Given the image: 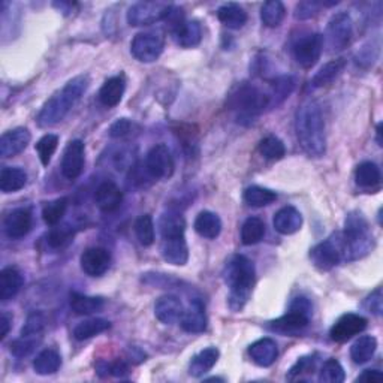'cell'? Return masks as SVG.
I'll list each match as a JSON object with an SVG mask.
<instances>
[{"instance_id":"1","label":"cell","mask_w":383,"mask_h":383,"mask_svg":"<svg viewBox=\"0 0 383 383\" xmlns=\"http://www.w3.org/2000/svg\"><path fill=\"white\" fill-rule=\"evenodd\" d=\"M295 129L302 150L309 156L321 158L326 150L325 122L321 106L314 101L305 102L297 113Z\"/></svg>"},{"instance_id":"2","label":"cell","mask_w":383,"mask_h":383,"mask_svg":"<svg viewBox=\"0 0 383 383\" xmlns=\"http://www.w3.org/2000/svg\"><path fill=\"white\" fill-rule=\"evenodd\" d=\"M255 265L243 255H234L226 262L223 270L225 283L231 289L229 293V307L234 312L242 310L255 286Z\"/></svg>"},{"instance_id":"3","label":"cell","mask_w":383,"mask_h":383,"mask_svg":"<svg viewBox=\"0 0 383 383\" xmlns=\"http://www.w3.org/2000/svg\"><path fill=\"white\" fill-rule=\"evenodd\" d=\"M89 84L90 81L87 75L75 76V78L68 81V84L59 93L50 97L46 105L42 106L38 116V125L41 127H51L60 123L68 116L74 105L81 99Z\"/></svg>"},{"instance_id":"4","label":"cell","mask_w":383,"mask_h":383,"mask_svg":"<svg viewBox=\"0 0 383 383\" xmlns=\"http://www.w3.org/2000/svg\"><path fill=\"white\" fill-rule=\"evenodd\" d=\"M343 256L347 260L364 258L373 249L375 239L367 218L359 211H350L346 216L344 231L340 235Z\"/></svg>"},{"instance_id":"5","label":"cell","mask_w":383,"mask_h":383,"mask_svg":"<svg viewBox=\"0 0 383 383\" xmlns=\"http://www.w3.org/2000/svg\"><path fill=\"white\" fill-rule=\"evenodd\" d=\"M228 105L238 113V120L243 122H253V120L264 113L265 108L271 106L270 93L262 92L258 85L250 83L238 84L228 97Z\"/></svg>"},{"instance_id":"6","label":"cell","mask_w":383,"mask_h":383,"mask_svg":"<svg viewBox=\"0 0 383 383\" xmlns=\"http://www.w3.org/2000/svg\"><path fill=\"white\" fill-rule=\"evenodd\" d=\"M172 5L167 2H138L127 11V23L134 27H142L167 20L172 11Z\"/></svg>"},{"instance_id":"7","label":"cell","mask_w":383,"mask_h":383,"mask_svg":"<svg viewBox=\"0 0 383 383\" xmlns=\"http://www.w3.org/2000/svg\"><path fill=\"white\" fill-rule=\"evenodd\" d=\"M323 48V36L319 34H304L292 43L293 59L300 67L310 69L319 60Z\"/></svg>"},{"instance_id":"8","label":"cell","mask_w":383,"mask_h":383,"mask_svg":"<svg viewBox=\"0 0 383 383\" xmlns=\"http://www.w3.org/2000/svg\"><path fill=\"white\" fill-rule=\"evenodd\" d=\"M165 39L156 32H142L138 34L130 43V53L141 63L156 62L163 51Z\"/></svg>"},{"instance_id":"9","label":"cell","mask_w":383,"mask_h":383,"mask_svg":"<svg viewBox=\"0 0 383 383\" xmlns=\"http://www.w3.org/2000/svg\"><path fill=\"white\" fill-rule=\"evenodd\" d=\"M354 36V23L347 13H338L331 17L326 27V43L330 51L344 50Z\"/></svg>"},{"instance_id":"10","label":"cell","mask_w":383,"mask_h":383,"mask_svg":"<svg viewBox=\"0 0 383 383\" xmlns=\"http://www.w3.org/2000/svg\"><path fill=\"white\" fill-rule=\"evenodd\" d=\"M310 258L314 267L322 271H330L335 265L340 264V260L343 258L340 235L328 238L325 242L314 246L310 251Z\"/></svg>"},{"instance_id":"11","label":"cell","mask_w":383,"mask_h":383,"mask_svg":"<svg viewBox=\"0 0 383 383\" xmlns=\"http://www.w3.org/2000/svg\"><path fill=\"white\" fill-rule=\"evenodd\" d=\"M174 158L165 144L153 147L146 158V169L156 180H168L174 174Z\"/></svg>"},{"instance_id":"12","label":"cell","mask_w":383,"mask_h":383,"mask_svg":"<svg viewBox=\"0 0 383 383\" xmlns=\"http://www.w3.org/2000/svg\"><path fill=\"white\" fill-rule=\"evenodd\" d=\"M367 328V319L355 313H346L338 319L330 331L331 340L335 343H346L350 338L361 334Z\"/></svg>"},{"instance_id":"13","label":"cell","mask_w":383,"mask_h":383,"mask_svg":"<svg viewBox=\"0 0 383 383\" xmlns=\"http://www.w3.org/2000/svg\"><path fill=\"white\" fill-rule=\"evenodd\" d=\"M81 270L90 277H99L111 265V253L104 247H89L83 251L80 258Z\"/></svg>"},{"instance_id":"14","label":"cell","mask_w":383,"mask_h":383,"mask_svg":"<svg viewBox=\"0 0 383 383\" xmlns=\"http://www.w3.org/2000/svg\"><path fill=\"white\" fill-rule=\"evenodd\" d=\"M84 142L80 139L71 141L62 159V174L68 180L78 179L84 168Z\"/></svg>"},{"instance_id":"15","label":"cell","mask_w":383,"mask_h":383,"mask_svg":"<svg viewBox=\"0 0 383 383\" xmlns=\"http://www.w3.org/2000/svg\"><path fill=\"white\" fill-rule=\"evenodd\" d=\"M30 139L32 135L26 127H17L9 130V132H5L0 138V155L5 159L20 155L21 151L27 148Z\"/></svg>"},{"instance_id":"16","label":"cell","mask_w":383,"mask_h":383,"mask_svg":"<svg viewBox=\"0 0 383 383\" xmlns=\"http://www.w3.org/2000/svg\"><path fill=\"white\" fill-rule=\"evenodd\" d=\"M160 255L168 264L183 267L189 260V249L184 237L163 238L160 244Z\"/></svg>"},{"instance_id":"17","label":"cell","mask_w":383,"mask_h":383,"mask_svg":"<svg viewBox=\"0 0 383 383\" xmlns=\"http://www.w3.org/2000/svg\"><path fill=\"white\" fill-rule=\"evenodd\" d=\"M32 225H34V218H32V213L27 209L13 210L5 217L4 222L6 235L13 239L26 237L30 232Z\"/></svg>"},{"instance_id":"18","label":"cell","mask_w":383,"mask_h":383,"mask_svg":"<svg viewBox=\"0 0 383 383\" xmlns=\"http://www.w3.org/2000/svg\"><path fill=\"white\" fill-rule=\"evenodd\" d=\"M310 316L309 313H304L300 310L291 309L289 313L284 316L279 317V319L270 322L268 328L274 333H281V334H293L297 331L304 330L305 326L310 322Z\"/></svg>"},{"instance_id":"19","label":"cell","mask_w":383,"mask_h":383,"mask_svg":"<svg viewBox=\"0 0 383 383\" xmlns=\"http://www.w3.org/2000/svg\"><path fill=\"white\" fill-rule=\"evenodd\" d=\"M183 313V302L175 295H163L155 304V314L165 325H172L181 321Z\"/></svg>"},{"instance_id":"20","label":"cell","mask_w":383,"mask_h":383,"mask_svg":"<svg viewBox=\"0 0 383 383\" xmlns=\"http://www.w3.org/2000/svg\"><path fill=\"white\" fill-rule=\"evenodd\" d=\"M96 205L104 213H113L120 209L123 202V192L113 181L102 183L95 195Z\"/></svg>"},{"instance_id":"21","label":"cell","mask_w":383,"mask_h":383,"mask_svg":"<svg viewBox=\"0 0 383 383\" xmlns=\"http://www.w3.org/2000/svg\"><path fill=\"white\" fill-rule=\"evenodd\" d=\"M172 38L177 42V46L183 48H193L200 46L202 41V29L198 21H181L179 26H175L172 30Z\"/></svg>"},{"instance_id":"22","label":"cell","mask_w":383,"mask_h":383,"mask_svg":"<svg viewBox=\"0 0 383 383\" xmlns=\"http://www.w3.org/2000/svg\"><path fill=\"white\" fill-rule=\"evenodd\" d=\"M251 361L259 367H270L276 363L279 356L277 343L272 338H260L249 347Z\"/></svg>"},{"instance_id":"23","label":"cell","mask_w":383,"mask_h":383,"mask_svg":"<svg viewBox=\"0 0 383 383\" xmlns=\"http://www.w3.org/2000/svg\"><path fill=\"white\" fill-rule=\"evenodd\" d=\"M274 229L281 235H292L298 232L302 226V216L301 213L295 209V207H283L280 209L272 221Z\"/></svg>"},{"instance_id":"24","label":"cell","mask_w":383,"mask_h":383,"mask_svg":"<svg viewBox=\"0 0 383 383\" xmlns=\"http://www.w3.org/2000/svg\"><path fill=\"white\" fill-rule=\"evenodd\" d=\"M181 328L186 333H202L207 328V314L205 307L200 300H193L181 316Z\"/></svg>"},{"instance_id":"25","label":"cell","mask_w":383,"mask_h":383,"mask_svg":"<svg viewBox=\"0 0 383 383\" xmlns=\"http://www.w3.org/2000/svg\"><path fill=\"white\" fill-rule=\"evenodd\" d=\"M23 274L15 267H6L0 272V300L4 302L14 298L23 288Z\"/></svg>"},{"instance_id":"26","label":"cell","mask_w":383,"mask_h":383,"mask_svg":"<svg viewBox=\"0 0 383 383\" xmlns=\"http://www.w3.org/2000/svg\"><path fill=\"white\" fill-rule=\"evenodd\" d=\"M126 90V81L123 76H113L104 83L99 92V101L102 105L113 108L118 105L123 99V95Z\"/></svg>"},{"instance_id":"27","label":"cell","mask_w":383,"mask_h":383,"mask_svg":"<svg viewBox=\"0 0 383 383\" xmlns=\"http://www.w3.org/2000/svg\"><path fill=\"white\" fill-rule=\"evenodd\" d=\"M218 356H221V352H218V349L216 347H207L201 350V352L196 354L190 361L189 375L193 377H201L207 375L216 365Z\"/></svg>"},{"instance_id":"28","label":"cell","mask_w":383,"mask_h":383,"mask_svg":"<svg viewBox=\"0 0 383 383\" xmlns=\"http://www.w3.org/2000/svg\"><path fill=\"white\" fill-rule=\"evenodd\" d=\"M195 231L204 238H217L222 232L221 217L213 211H201L195 221Z\"/></svg>"},{"instance_id":"29","label":"cell","mask_w":383,"mask_h":383,"mask_svg":"<svg viewBox=\"0 0 383 383\" xmlns=\"http://www.w3.org/2000/svg\"><path fill=\"white\" fill-rule=\"evenodd\" d=\"M217 18L228 29H242L247 23V13L238 4H226L217 9Z\"/></svg>"},{"instance_id":"30","label":"cell","mask_w":383,"mask_h":383,"mask_svg":"<svg viewBox=\"0 0 383 383\" xmlns=\"http://www.w3.org/2000/svg\"><path fill=\"white\" fill-rule=\"evenodd\" d=\"M27 184V174L21 168H4L0 172V190L4 193H14Z\"/></svg>"},{"instance_id":"31","label":"cell","mask_w":383,"mask_h":383,"mask_svg":"<svg viewBox=\"0 0 383 383\" xmlns=\"http://www.w3.org/2000/svg\"><path fill=\"white\" fill-rule=\"evenodd\" d=\"M377 349V340L373 335H363L350 347V358L355 364H365L373 358Z\"/></svg>"},{"instance_id":"32","label":"cell","mask_w":383,"mask_h":383,"mask_svg":"<svg viewBox=\"0 0 383 383\" xmlns=\"http://www.w3.org/2000/svg\"><path fill=\"white\" fill-rule=\"evenodd\" d=\"M355 180L359 188L375 189L380 184V180H382L380 168L375 162L359 163L355 171Z\"/></svg>"},{"instance_id":"33","label":"cell","mask_w":383,"mask_h":383,"mask_svg":"<svg viewBox=\"0 0 383 383\" xmlns=\"http://www.w3.org/2000/svg\"><path fill=\"white\" fill-rule=\"evenodd\" d=\"M346 68V60L344 59H335L325 63L323 67L316 72V75L313 76L312 80V87L314 89H319V87L331 84L338 75L343 72V69Z\"/></svg>"},{"instance_id":"34","label":"cell","mask_w":383,"mask_h":383,"mask_svg":"<svg viewBox=\"0 0 383 383\" xmlns=\"http://www.w3.org/2000/svg\"><path fill=\"white\" fill-rule=\"evenodd\" d=\"M62 365V358L54 349H46L35 358L34 368L39 376H50L57 373Z\"/></svg>"},{"instance_id":"35","label":"cell","mask_w":383,"mask_h":383,"mask_svg":"<svg viewBox=\"0 0 383 383\" xmlns=\"http://www.w3.org/2000/svg\"><path fill=\"white\" fill-rule=\"evenodd\" d=\"M109 328H111V323L105 319H87L74 328V337L75 340L84 342L95 335H99L108 331Z\"/></svg>"},{"instance_id":"36","label":"cell","mask_w":383,"mask_h":383,"mask_svg":"<svg viewBox=\"0 0 383 383\" xmlns=\"http://www.w3.org/2000/svg\"><path fill=\"white\" fill-rule=\"evenodd\" d=\"M105 301L99 297H89L83 293L71 295V307L76 314H93L104 309Z\"/></svg>"},{"instance_id":"37","label":"cell","mask_w":383,"mask_h":383,"mask_svg":"<svg viewBox=\"0 0 383 383\" xmlns=\"http://www.w3.org/2000/svg\"><path fill=\"white\" fill-rule=\"evenodd\" d=\"M160 235L163 238H175V237H184L186 231V222L183 216L177 213H168L163 214L159 222Z\"/></svg>"},{"instance_id":"38","label":"cell","mask_w":383,"mask_h":383,"mask_svg":"<svg viewBox=\"0 0 383 383\" xmlns=\"http://www.w3.org/2000/svg\"><path fill=\"white\" fill-rule=\"evenodd\" d=\"M284 15H286V8L279 0H270L260 9L262 23L271 29L279 27L283 23Z\"/></svg>"},{"instance_id":"39","label":"cell","mask_w":383,"mask_h":383,"mask_svg":"<svg viewBox=\"0 0 383 383\" xmlns=\"http://www.w3.org/2000/svg\"><path fill=\"white\" fill-rule=\"evenodd\" d=\"M265 235V223L259 217H249L242 228V242L246 246L259 243Z\"/></svg>"},{"instance_id":"40","label":"cell","mask_w":383,"mask_h":383,"mask_svg":"<svg viewBox=\"0 0 383 383\" xmlns=\"http://www.w3.org/2000/svg\"><path fill=\"white\" fill-rule=\"evenodd\" d=\"M295 87V81L292 76L289 75H283L276 78L271 84V90L270 93V99H271V106H277L280 105L286 97H289V95L292 93Z\"/></svg>"},{"instance_id":"41","label":"cell","mask_w":383,"mask_h":383,"mask_svg":"<svg viewBox=\"0 0 383 383\" xmlns=\"http://www.w3.org/2000/svg\"><path fill=\"white\" fill-rule=\"evenodd\" d=\"M42 337L39 334H23L21 333L20 338L11 343V354L17 358H26L41 344Z\"/></svg>"},{"instance_id":"42","label":"cell","mask_w":383,"mask_h":383,"mask_svg":"<svg viewBox=\"0 0 383 383\" xmlns=\"http://www.w3.org/2000/svg\"><path fill=\"white\" fill-rule=\"evenodd\" d=\"M277 200V193L260 186H250L244 192V201L251 207H267Z\"/></svg>"},{"instance_id":"43","label":"cell","mask_w":383,"mask_h":383,"mask_svg":"<svg viewBox=\"0 0 383 383\" xmlns=\"http://www.w3.org/2000/svg\"><path fill=\"white\" fill-rule=\"evenodd\" d=\"M67 210H68V198H57L47 202L42 209L43 222L50 226H56L57 223H60Z\"/></svg>"},{"instance_id":"44","label":"cell","mask_w":383,"mask_h":383,"mask_svg":"<svg viewBox=\"0 0 383 383\" xmlns=\"http://www.w3.org/2000/svg\"><path fill=\"white\" fill-rule=\"evenodd\" d=\"M259 153L262 156L268 160H280L283 159V156L286 155V147H284L283 141L279 139L277 137H265L259 142L258 147Z\"/></svg>"},{"instance_id":"45","label":"cell","mask_w":383,"mask_h":383,"mask_svg":"<svg viewBox=\"0 0 383 383\" xmlns=\"http://www.w3.org/2000/svg\"><path fill=\"white\" fill-rule=\"evenodd\" d=\"M135 234L142 246H151L155 243V223L148 214L139 216L135 222Z\"/></svg>"},{"instance_id":"46","label":"cell","mask_w":383,"mask_h":383,"mask_svg":"<svg viewBox=\"0 0 383 383\" xmlns=\"http://www.w3.org/2000/svg\"><path fill=\"white\" fill-rule=\"evenodd\" d=\"M346 375L344 368L337 359H328L322 365L319 373V382L322 383H342L344 382Z\"/></svg>"},{"instance_id":"47","label":"cell","mask_w":383,"mask_h":383,"mask_svg":"<svg viewBox=\"0 0 383 383\" xmlns=\"http://www.w3.org/2000/svg\"><path fill=\"white\" fill-rule=\"evenodd\" d=\"M59 146V137L57 135H43L38 142H36V151L39 155V159L42 162L43 167H48L51 158L54 153H56Z\"/></svg>"},{"instance_id":"48","label":"cell","mask_w":383,"mask_h":383,"mask_svg":"<svg viewBox=\"0 0 383 383\" xmlns=\"http://www.w3.org/2000/svg\"><path fill=\"white\" fill-rule=\"evenodd\" d=\"M72 238H74V232L69 228H67V226L54 228V229H51L48 237H47V243L53 249H63L72 242Z\"/></svg>"},{"instance_id":"49","label":"cell","mask_w":383,"mask_h":383,"mask_svg":"<svg viewBox=\"0 0 383 383\" xmlns=\"http://www.w3.org/2000/svg\"><path fill=\"white\" fill-rule=\"evenodd\" d=\"M316 370V358L314 356H302L298 359V363L295 364L289 371V380L302 379L304 375H313Z\"/></svg>"},{"instance_id":"50","label":"cell","mask_w":383,"mask_h":383,"mask_svg":"<svg viewBox=\"0 0 383 383\" xmlns=\"http://www.w3.org/2000/svg\"><path fill=\"white\" fill-rule=\"evenodd\" d=\"M135 130H138V126L134 122H130L127 118H120L111 125L108 132L111 138H127L132 137Z\"/></svg>"},{"instance_id":"51","label":"cell","mask_w":383,"mask_h":383,"mask_svg":"<svg viewBox=\"0 0 383 383\" xmlns=\"http://www.w3.org/2000/svg\"><path fill=\"white\" fill-rule=\"evenodd\" d=\"M321 6H323V2H301L297 6L295 17H297L298 20H309L319 13Z\"/></svg>"},{"instance_id":"52","label":"cell","mask_w":383,"mask_h":383,"mask_svg":"<svg viewBox=\"0 0 383 383\" xmlns=\"http://www.w3.org/2000/svg\"><path fill=\"white\" fill-rule=\"evenodd\" d=\"M364 307L376 316L382 314V289H376L370 297L365 300Z\"/></svg>"},{"instance_id":"53","label":"cell","mask_w":383,"mask_h":383,"mask_svg":"<svg viewBox=\"0 0 383 383\" xmlns=\"http://www.w3.org/2000/svg\"><path fill=\"white\" fill-rule=\"evenodd\" d=\"M383 379V375L380 373L379 370H365L363 375H361L356 382H367V383H373V382H379Z\"/></svg>"},{"instance_id":"54","label":"cell","mask_w":383,"mask_h":383,"mask_svg":"<svg viewBox=\"0 0 383 383\" xmlns=\"http://www.w3.org/2000/svg\"><path fill=\"white\" fill-rule=\"evenodd\" d=\"M11 322H13V319H11V316L8 313H2V319H0V325H2V331H0V338H4L8 335L9 330H11Z\"/></svg>"},{"instance_id":"55","label":"cell","mask_w":383,"mask_h":383,"mask_svg":"<svg viewBox=\"0 0 383 383\" xmlns=\"http://www.w3.org/2000/svg\"><path fill=\"white\" fill-rule=\"evenodd\" d=\"M376 134H377V144L382 147V125H377V129H376Z\"/></svg>"}]
</instances>
